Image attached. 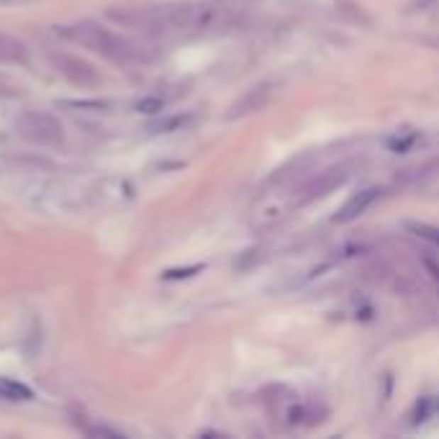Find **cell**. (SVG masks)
<instances>
[{"label":"cell","instance_id":"cell-9","mask_svg":"<svg viewBox=\"0 0 439 439\" xmlns=\"http://www.w3.org/2000/svg\"><path fill=\"white\" fill-rule=\"evenodd\" d=\"M0 60L3 62H23L26 60V47L11 36L0 34Z\"/></svg>","mask_w":439,"mask_h":439},{"label":"cell","instance_id":"cell-5","mask_svg":"<svg viewBox=\"0 0 439 439\" xmlns=\"http://www.w3.org/2000/svg\"><path fill=\"white\" fill-rule=\"evenodd\" d=\"M380 198V188H365V190H360L357 196H352L350 201L342 206V211H339L337 216H334V221L339 223H350L355 221V218H360L362 213H365L367 209H370L372 203L378 201Z\"/></svg>","mask_w":439,"mask_h":439},{"label":"cell","instance_id":"cell-12","mask_svg":"<svg viewBox=\"0 0 439 439\" xmlns=\"http://www.w3.org/2000/svg\"><path fill=\"white\" fill-rule=\"evenodd\" d=\"M16 95V88L13 85H11V82L8 80H3V77H0V98H13Z\"/></svg>","mask_w":439,"mask_h":439},{"label":"cell","instance_id":"cell-4","mask_svg":"<svg viewBox=\"0 0 439 439\" xmlns=\"http://www.w3.org/2000/svg\"><path fill=\"white\" fill-rule=\"evenodd\" d=\"M347 175H350V172H347V167H342V165L326 170V172H318L311 183H306L304 188H301V203H311V201H316V198H324L329 190L339 188V185L345 183Z\"/></svg>","mask_w":439,"mask_h":439},{"label":"cell","instance_id":"cell-13","mask_svg":"<svg viewBox=\"0 0 439 439\" xmlns=\"http://www.w3.org/2000/svg\"><path fill=\"white\" fill-rule=\"evenodd\" d=\"M429 237H432V239H434V242H437V244H439V231H432V234H429Z\"/></svg>","mask_w":439,"mask_h":439},{"label":"cell","instance_id":"cell-6","mask_svg":"<svg viewBox=\"0 0 439 439\" xmlns=\"http://www.w3.org/2000/svg\"><path fill=\"white\" fill-rule=\"evenodd\" d=\"M270 98V88L267 85H260V88H252L250 93L244 95L242 101L231 109V116H244V113H252V111H260L267 103Z\"/></svg>","mask_w":439,"mask_h":439},{"label":"cell","instance_id":"cell-2","mask_svg":"<svg viewBox=\"0 0 439 439\" xmlns=\"http://www.w3.org/2000/svg\"><path fill=\"white\" fill-rule=\"evenodd\" d=\"M16 128L26 142L39 144V147H55L62 142V123L44 111H26L23 116H18Z\"/></svg>","mask_w":439,"mask_h":439},{"label":"cell","instance_id":"cell-8","mask_svg":"<svg viewBox=\"0 0 439 439\" xmlns=\"http://www.w3.org/2000/svg\"><path fill=\"white\" fill-rule=\"evenodd\" d=\"M318 413H326V411L313 404H298L288 411V421H291V424H313V421H321L318 419Z\"/></svg>","mask_w":439,"mask_h":439},{"label":"cell","instance_id":"cell-3","mask_svg":"<svg viewBox=\"0 0 439 439\" xmlns=\"http://www.w3.org/2000/svg\"><path fill=\"white\" fill-rule=\"evenodd\" d=\"M52 62H55L57 72H60L62 77H67L72 85H80V88H93V85L101 82V74L95 72L88 62H82L80 57L55 55L52 57Z\"/></svg>","mask_w":439,"mask_h":439},{"label":"cell","instance_id":"cell-1","mask_svg":"<svg viewBox=\"0 0 439 439\" xmlns=\"http://www.w3.org/2000/svg\"><path fill=\"white\" fill-rule=\"evenodd\" d=\"M62 34L67 39L77 41V44H82V47L93 49L95 55L106 57L109 62H116V65H131V62L144 60L142 49L136 47L134 41H128L121 34H113V31L98 26L93 21H80L74 26H67Z\"/></svg>","mask_w":439,"mask_h":439},{"label":"cell","instance_id":"cell-11","mask_svg":"<svg viewBox=\"0 0 439 439\" xmlns=\"http://www.w3.org/2000/svg\"><path fill=\"white\" fill-rule=\"evenodd\" d=\"M160 109H162V101H157V98H149V101L139 103V111H144V113H155Z\"/></svg>","mask_w":439,"mask_h":439},{"label":"cell","instance_id":"cell-7","mask_svg":"<svg viewBox=\"0 0 439 439\" xmlns=\"http://www.w3.org/2000/svg\"><path fill=\"white\" fill-rule=\"evenodd\" d=\"M31 388L13 378H0V399L6 401H31Z\"/></svg>","mask_w":439,"mask_h":439},{"label":"cell","instance_id":"cell-14","mask_svg":"<svg viewBox=\"0 0 439 439\" xmlns=\"http://www.w3.org/2000/svg\"><path fill=\"white\" fill-rule=\"evenodd\" d=\"M437 411H439V404H437Z\"/></svg>","mask_w":439,"mask_h":439},{"label":"cell","instance_id":"cell-10","mask_svg":"<svg viewBox=\"0 0 439 439\" xmlns=\"http://www.w3.org/2000/svg\"><path fill=\"white\" fill-rule=\"evenodd\" d=\"M434 409H437V404H434V399H429V396H426V399H419V404L413 406L411 421H413V424H421V421H426V419H429V413H432Z\"/></svg>","mask_w":439,"mask_h":439}]
</instances>
